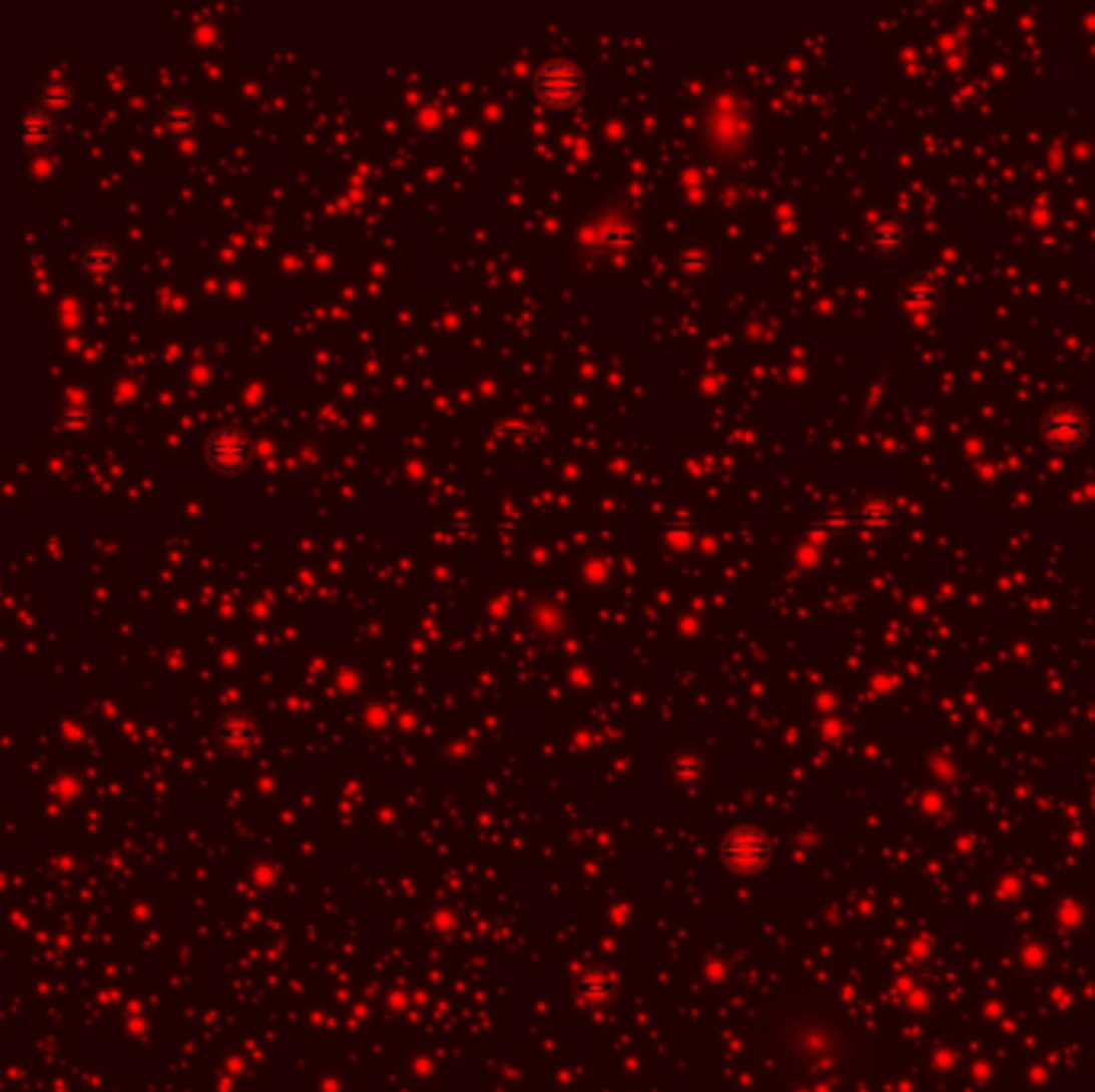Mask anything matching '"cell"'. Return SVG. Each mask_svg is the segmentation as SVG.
<instances>
[{
	"mask_svg": "<svg viewBox=\"0 0 1095 1092\" xmlns=\"http://www.w3.org/2000/svg\"><path fill=\"white\" fill-rule=\"evenodd\" d=\"M904 243H907V231H904V224L901 221H881V224H875V231H872V247L878 250V253H901L904 250Z\"/></svg>",
	"mask_w": 1095,
	"mask_h": 1092,
	"instance_id": "30bf717a",
	"label": "cell"
},
{
	"mask_svg": "<svg viewBox=\"0 0 1095 1092\" xmlns=\"http://www.w3.org/2000/svg\"><path fill=\"white\" fill-rule=\"evenodd\" d=\"M205 462L221 475H237L250 462V439L231 427L215 430L205 443Z\"/></svg>",
	"mask_w": 1095,
	"mask_h": 1092,
	"instance_id": "7a4b0ae2",
	"label": "cell"
},
{
	"mask_svg": "<svg viewBox=\"0 0 1095 1092\" xmlns=\"http://www.w3.org/2000/svg\"><path fill=\"white\" fill-rule=\"evenodd\" d=\"M891 519H894V513L885 507V503H872V507H865L862 510V516H859V523L862 526H891Z\"/></svg>",
	"mask_w": 1095,
	"mask_h": 1092,
	"instance_id": "4fadbf2b",
	"label": "cell"
},
{
	"mask_svg": "<svg viewBox=\"0 0 1095 1092\" xmlns=\"http://www.w3.org/2000/svg\"><path fill=\"white\" fill-rule=\"evenodd\" d=\"M599 231H602L599 240L606 243L609 250H631L637 243V231L628 224H602Z\"/></svg>",
	"mask_w": 1095,
	"mask_h": 1092,
	"instance_id": "7c38bea8",
	"label": "cell"
},
{
	"mask_svg": "<svg viewBox=\"0 0 1095 1092\" xmlns=\"http://www.w3.org/2000/svg\"><path fill=\"white\" fill-rule=\"evenodd\" d=\"M1044 439L1060 449L1080 446L1086 439V417L1076 407H1057V411L1044 417Z\"/></svg>",
	"mask_w": 1095,
	"mask_h": 1092,
	"instance_id": "3957f363",
	"label": "cell"
},
{
	"mask_svg": "<svg viewBox=\"0 0 1095 1092\" xmlns=\"http://www.w3.org/2000/svg\"><path fill=\"white\" fill-rule=\"evenodd\" d=\"M77 266L84 269V276H87L90 283L100 286V283H109L112 276H116V269H119V253L106 240H87L84 247H80V253H77Z\"/></svg>",
	"mask_w": 1095,
	"mask_h": 1092,
	"instance_id": "277c9868",
	"label": "cell"
},
{
	"mask_svg": "<svg viewBox=\"0 0 1095 1092\" xmlns=\"http://www.w3.org/2000/svg\"><path fill=\"white\" fill-rule=\"evenodd\" d=\"M55 427L64 436H87L93 430V411L84 404H64L55 417Z\"/></svg>",
	"mask_w": 1095,
	"mask_h": 1092,
	"instance_id": "ba28073f",
	"label": "cell"
},
{
	"mask_svg": "<svg viewBox=\"0 0 1095 1092\" xmlns=\"http://www.w3.org/2000/svg\"><path fill=\"white\" fill-rule=\"evenodd\" d=\"M55 141V112L45 106H29L20 116V144L26 151H45Z\"/></svg>",
	"mask_w": 1095,
	"mask_h": 1092,
	"instance_id": "8992f818",
	"label": "cell"
},
{
	"mask_svg": "<svg viewBox=\"0 0 1095 1092\" xmlns=\"http://www.w3.org/2000/svg\"><path fill=\"white\" fill-rule=\"evenodd\" d=\"M71 103V84L64 77H48L42 90H39V106H45L48 112H58Z\"/></svg>",
	"mask_w": 1095,
	"mask_h": 1092,
	"instance_id": "8fae6325",
	"label": "cell"
},
{
	"mask_svg": "<svg viewBox=\"0 0 1095 1092\" xmlns=\"http://www.w3.org/2000/svg\"><path fill=\"white\" fill-rule=\"evenodd\" d=\"M724 856L733 869L756 872L765 862V837L759 830H737V834L724 843Z\"/></svg>",
	"mask_w": 1095,
	"mask_h": 1092,
	"instance_id": "5b68a950",
	"label": "cell"
},
{
	"mask_svg": "<svg viewBox=\"0 0 1095 1092\" xmlns=\"http://www.w3.org/2000/svg\"><path fill=\"white\" fill-rule=\"evenodd\" d=\"M583 90H586V77L577 64H570V61H561V58L548 61L535 74V96L545 106H554V109L574 106L583 96Z\"/></svg>",
	"mask_w": 1095,
	"mask_h": 1092,
	"instance_id": "6da1fadb",
	"label": "cell"
},
{
	"mask_svg": "<svg viewBox=\"0 0 1095 1092\" xmlns=\"http://www.w3.org/2000/svg\"><path fill=\"white\" fill-rule=\"evenodd\" d=\"M904 305L910 308V312H936L939 308V286L929 283V280H910L907 289H904Z\"/></svg>",
	"mask_w": 1095,
	"mask_h": 1092,
	"instance_id": "9c48e42d",
	"label": "cell"
},
{
	"mask_svg": "<svg viewBox=\"0 0 1095 1092\" xmlns=\"http://www.w3.org/2000/svg\"><path fill=\"white\" fill-rule=\"evenodd\" d=\"M583 993H599V997H606V993H609L606 977H590V981L583 984Z\"/></svg>",
	"mask_w": 1095,
	"mask_h": 1092,
	"instance_id": "5bb4252c",
	"label": "cell"
},
{
	"mask_svg": "<svg viewBox=\"0 0 1095 1092\" xmlns=\"http://www.w3.org/2000/svg\"><path fill=\"white\" fill-rule=\"evenodd\" d=\"M195 122H199V112H195V106H192V103H186V100L167 103V109L160 112V125H163V132L173 135V138L189 135L192 128H195Z\"/></svg>",
	"mask_w": 1095,
	"mask_h": 1092,
	"instance_id": "52a82bcc",
	"label": "cell"
}]
</instances>
